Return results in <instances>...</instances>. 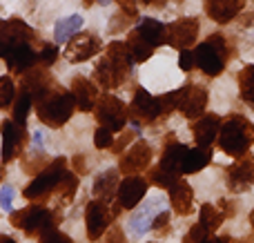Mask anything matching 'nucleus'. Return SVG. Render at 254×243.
<instances>
[{"mask_svg": "<svg viewBox=\"0 0 254 243\" xmlns=\"http://www.w3.org/2000/svg\"><path fill=\"white\" fill-rule=\"evenodd\" d=\"M131 65H134V61H131V56H129V52H127L125 43L114 40V43L107 47L105 56L98 61L96 69H94L96 83L101 85L103 89L121 87V85H123V80L127 78V74H129Z\"/></svg>", "mask_w": 254, "mask_h": 243, "instance_id": "1", "label": "nucleus"}, {"mask_svg": "<svg viewBox=\"0 0 254 243\" xmlns=\"http://www.w3.org/2000/svg\"><path fill=\"white\" fill-rule=\"evenodd\" d=\"M219 147L232 159L248 154L254 143V125L243 116H230L219 129Z\"/></svg>", "mask_w": 254, "mask_h": 243, "instance_id": "2", "label": "nucleus"}, {"mask_svg": "<svg viewBox=\"0 0 254 243\" xmlns=\"http://www.w3.org/2000/svg\"><path fill=\"white\" fill-rule=\"evenodd\" d=\"M74 110H76L74 94L61 87H54L43 101L36 103L40 123H45L47 127H63L71 119Z\"/></svg>", "mask_w": 254, "mask_h": 243, "instance_id": "3", "label": "nucleus"}, {"mask_svg": "<svg viewBox=\"0 0 254 243\" xmlns=\"http://www.w3.org/2000/svg\"><path fill=\"white\" fill-rule=\"evenodd\" d=\"M230 58V47H228V38L214 34L207 40H203L196 49H194V65L203 71L205 76H219L225 69Z\"/></svg>", "mask_w": 254, "mask_h": 243, "instance_id": "4", "label": "nucleus"}, {"mask_svg": "<svg viewBox=\"0 0 254 243\" xmlns=\"http://www.w3.org/2000/svg\"><path fill=\"white\" fill-rule=\"evenodd\" d=\"M9 221H11L13 228L25 232L27 237H40L43 232L52 230L56 219H54L52 210L43 208V205H38V203H31V205H27V208L11 212Z\"/></svg>", "mask_w": 254, "mask_h": 243, "instance_id": "5", "label": "nucleus"}, {"mask_svg": "<svg viewBox=\"0 0 254 243\" xmlns=\"http://www.w3.org/2000/svg\"><path fill=\"white\" fill-rule=\"evenodd\" d=\"M67 170V159L61 156V159H54L49 165H45L38 174L34 177V181L25 187V199L27 201H43L56 190L61 177Z\"/></svg>", "mask_w": 254, "mask_h": 243, "instance_id": "6", "label": "nucleus"}, {"mask_svg": "<svg viewBox=\"0 0 254 243\" xmlns=\"http://www.w3.org/2000/svg\"><path fill=\"white\" fill-rule=\"evenodd\" d=\"M174 98V110H179L185 119H198L203 116L207 107V89H203L201 85H183L181 89L172 92Z\"/></svg>", "mask_w": 254, "mask_h": 243, "instance_id": "7", "label": "nucleus"}, {"mask_svg": "<svg viewBox=\"0 0 254 243\" xmlns=\"http://www.w3.org/2000/svg\"><path fill=\"white\" fill-rule=\"evenodd\" d=\"M34 40V29L20 18L0 20V58H7L20 45H29Z\"/></svg>", "mask_w": 254, "mask_h": 243, "instance_id": "8", "label": "nucleus"}, {"mask_svg": "<svg viewBox=\"0 0 254 243\" xmlns=\"http://www.w3.org/2000/svg\"><path fill=\"white\" fill-rule=\"evenodd\" d=\"M94 114H96L98 123H101L103 127L112 129V132H121L127 123L125 103L116 96H110V94L103 96V98H98L96 107H94Z\"/></svg>", "mask_w": 254, "mask_h": 243, "instance_id": "9", "label": "nucleus"}, {"mask_svg": "<svg viewBox=\"0 0 254 243\" xmlns=\"http://www.w3.org/2000/svg\"><path fill=\"white\" fill-rule=\"evenodd\" d=\"M101 52V38L92 31H78L65 43L63 56L69 62H85Z\"/></svg>", "mask_w": 254, "mask_h": 243, "instance_id": "10", "label": "nucleus"}, {"mask_svg": "<svg viewBox=\"0 0 254 243\" xmlns=\"http://www.w3.org/2000/svg\"><path fill=\"white\" fill-rule=\"evenodd\" d=\"M198 38V20L196 18H179L165 27V45L174 49H190Z\"/></svg>", "mask_w": 254, "mask_h": 243, "instance_id": "11", "label": "nucleus"}, {"mask_svg": "<svg viewBox=\"0 0 254 243\" xmlns=\"http://www.w3.org/2000/svg\"><path fill=\"white\" fill-rule=\"evenodd\" d=\"M112 210L107 205V201H89L87 210H85V226H87V239L89 241H96L98 237H103L107 232L112 223Z\"/></svg>", "mask_w": 254, "mask_h": 243, "instance_id": "12", "label": "nucleus"}, {"mask_svg": "<svg viewBox=\"0 0 254 243\" xmlns=\"http://www.w3.org/2000/svg\"><path fill=\"white\" fill-rule=\"evenodd\" d=\"M152 154H154V150L149 147L147 141H136L134 145H129L127 152H121L119 172L127 174V177L143 172V170H147L149 163H152Z\"/></svg>", "mask_w": 254, "mask_h": 243, "instance_id": "13", "label": "nucleus"}, {"mask_svg": "<svg viewBox=\"0 0 254 243\" xmlns=\"http://www.w3.org/2000/svg\"><path fill=\"white\" fill-rule=\"evenodd\" d=\"M147 185L149 183L145 181L143 177H138V174L125 177L123 181L119 183V190H116V201H119V205L123 210H134L136 205L145 199V194H147Z\"/></svg>", "mask_w": 254, "mask_h": 243, "instance_id": "14", "label": "nucleus"}, {"mask_svg": "<svg viewBox=\"0 0 254 243\" xmlns=\"http://www.w3.org/2000/svg\"><path fill=\"white\" fill-rule=\"evenodd\" d=\"M0 134H2V152H0V159L2 163H9L13 161L20 150L27 143V129L16 125L13 121H2L0 123Z\"/></svg>", "mask_w": 254, "mask_h": 243, "instance_id": "15", "label": "nucleus"}, {"mask_svg": "<svg viewBox=\"0 0 254 243\" xmlns=\"http://www.w3.org/2000/svg\"><path fill=\"white\" fill-rule=\"evenodd\" d=\"M250 185H254V159L250 154H243L228 168V187L232 192H246Z\"/></svg>", "mask_w": 254, "mask_h": 243, "instance_id": "16", "label": "nucleus"}, {"mask_svg": "<svg viewBox=\"0 0 254 243\" xmlns=\"http://www.w3.org/2000/svg\"><path fill=\"white\" fill-rule=\"evenodd\" d=\"M131 114H134L136 121H143V123H152L161 116V103H158L156 96L147 92L143 87H136L134 92V101L129 105Z\"/></svg>", "mask_w": 254, "mask_h": 243, "instance_id": "17", "label": "nucleus"}, {"mask_svg": "<svg viewBox=\"0 0 254 243\" xmlns=\"http://www.w3.org/2000/svg\"><path fill=\"white\" fill-rule=\"evenodd\" d=\"M54 87H56V83H54L52 76L45 69H34V67H31L29 71L22 74V89H27V92L31 94L34 103L43 101Z\"/></svg>", "mask_w": 254, "mask_h": 243, "instance_id": "18", "label": "nucleus"}, {"mask_svg": "<svg viewBox=\"0 0 254 243\" xmlns=\"http://www.w3.org/2000/svg\"><path fill=\"white\" fill-rule=\"evenodd\" d=\"M246 0H205V11L219 25H228L241 13Z\"/></svg>", "mask_w": 254, "mask_h": 243, "instance_id": "19", "label": "nucleus"}, {"mask_svg": "<svg viewBox=\"0 0 254 243\" xmlns=\"http://www.w3.org/2000/svg\"><path fill=\"white\" fill-rule=\"evenodd\" d=\"M185 154H188V145L176 143L174 134H170V136L165 138V150H163V154H161V163H158V168H163V170H167V172L181 177V168H183Z\"/></svg>", "mask_w": 254, "mask_h": 243, "instance_id": "20", "label": "nucleus"}, {"mask_svg": "<svg viewBox=\"0 0 254 243\" xmlns=\"http://www.w3.org/2000/svg\"><path fill=\"white\" fill-rule=\"evenodd\" d=\"M71 94H74L76 107H80V112H94V107L98 103V87L92 80L76 76L71 80Z\"/></svg>", "mask_w": 254, "mask_h": 243, "instance_id": "21", "label": "nucleus"}, {"mask_svg": "<svg viewBox=\"0 0 254 243\" xmlns=\"http://www.w3.org/2000/svg\"><path fill=\"white\" fill-rule=\"evenodd\" d=\"M219 129H221V119L216 114L198 116V121L192 127L196 145L198 147H210L212 143H214V138L219 136Z\"/></svg>", "mask_w": 254, "mask_h": 243, "instance_id": "22", "label": "nucleus"}, {"mask_svg": "<svg viewBox=\"0 0 254 243\" xmlns=\"http://www.w3.org/2000/svg\"><path fill=\"white\" fill-rule=\"evenodd\" d=\"M7 65H9V71L16 76H22L25 71H29L31 67L38 62V54L31 49V45H20V47H16L11 54H9L7 58Z\"/></svg>", "mask_w": 254, "mask_h": 243, "instance_id": "23", "label": "nucleus"}, {"mask_svg": "<svg viewBox=\"0 0 254 243\" xmlns=\"http://www.w3.org/2000/svg\"><path fill=\"white\" fill-rule=\"evenodd\" d=\"M116 190H119V172H116V168H110L105 170L103 174H98L96 181H94V196L101 201H114L116 196Z\"/></svg>", "mask_w": 254, "mask_h": 243, "instance_id": "24", "label": "nucleus"}, {"mask_svg": "<svg viewBox=\"0 0 254 243\" xmlns=\"http://www.w3.org/2000/svg\"><path fill=\"white\" fill-rule=\"evenodd\" d=\"M170 199H172V208L176 214H190L192 212V201H194V192L190 187V183L185 181H176V185L170 190Z\"/></svg>", "mask_w": 254, "mask_h": 243, "instance_id": "25", "label": "nucleus"}, {"mask_svg": "<svg viewBox=\"0 0 254 243\" xmlns=\"http://www.w3.org/2000/svg\"><path fill=\"white\" fill-rule=\"evenodd\" d=\"M134 31L138 36H143L152 47H158V45L165 43V25L156 18H143L138 25L134 27Z\"/></svg>", "mask_w": 254, "mask_h": 243, "instance_id": "26", "label": "nucleus"}, {"mask_svg": "<svg viewBox=\"0 0 254 243\" xmlns=\"http://www.w3.org/2000/svg\"><path fill=\"white\" fill-rule=\"evenodd\" d=\"M212 161V147H192L183 159L181 174H196Z\"/></svg>", "mask_w": 254, "mask_h": 243, "instance_id": "27", "label": "nucleus"}, {"mask_svg": "<svg viewBox=\"0 0 254 243\" xmlns=\"http://www.w3.org/2000/svg\"><path fill=\"white\" fill-rule=\"evenodd\" d=\"M83 22L85 20H83V16H80V13L61 18V20L56 22V27H54V40H56V45H65L71 36L78 34V31L83 29Z\"/></svg>", "mask_w": 254, "mask_h": 243, "instance_id": "28", "label": "nucleus"}, {"mask_svg": "<svg viewBox=\"0 0 254 243\" xmlns=\"http://www.w3.org/2000/svg\"><path fill=\"white\" fill-rule=\"evenodd\" d=\"M125 47H127V52H129V56H131V61H134V62H145L147 58H152L154 49H156V47H152V45H149L143 36L136 34L134 29H131L129 36H127Z\"/></svg>", "mask_w": 254, "mask_h": 243, "instance_id": "29", "label": "nucleus"}, {"mask_svg": "<svg viewBox=\"0 0 254 243\" xmlns=\"http://www.w3.org/2000/svg\"><path fill=\"white\" fill-rule=\"evenodd\" d=\"M31 103H34V98H31V94L27 92V89L16 92V98H13V119H11L16 125H20V127L27 125V116H29Z\"/></svg>", "mask_w": 254, "mask_h": 243, "instance_id": "30", "label": "nucleus"}, {"mask_svg": "<svg viewBox=\"0 0 254 243\" xmlns=\"http://www.w3.org/2000/svg\"><path fill=\"white\" fill-rule=\"evenodd\" d=\"M154 203H156V199H154ZM154 203H149V205H145L143 210H138L136 214H131V219H129V228H131V232L134 235H145V232H149V228H152V219L156 217V214H152V205Z\"/></svg>", "mask_w": 254, "mask_h": 243, "instance_id": "31", "label": "nucleus"}, {"mask_svg": "<svg viewBox=\"0 0 254 243\" xmlns=\"http://www.w3.org/2000/svg\"><path fill=\"white\" fill-rule=\"evenodd\" d=\"M56 190H58V201H61L63 205L71 203V199H74L76 190H78V179H76V174H74V172H67V170H65V174L61 177V181H58Z\"/></svg>", "mask_w": 254, "mask_h": 243, "instance_id": "32", "label": "nucleus"}, {"mask_svg": "<svg viewBox=\"0 0 254 243\" xmlns=\"http://www.w3.org/2000/svg\"><path fill=\"white\" fill-rule=\"evenodd\" d=\"M223 221H225V217H223V212H221L219 208H214L212 203H203L201 205V221L198 223H203L210 232L219 230Z\"/></svg>", "mask_w": 254, "mask_h": 243, "instance_id": "33", "label": "nucleus"}, {"mask_svg": "<svg viewBox=\"0 0 254 243\" xmlns=\"http://www.w3.org/2000/svg\"><path fill=\"white\" fill-rule=\"evenodd\" d=\"M239 92L243 101L254 103V65H248L239 71Z\"/></svg>", "mask_w": 254, "mask_h": 243, "instance_id": "34", "label": "nucleus"}, {"mask_svg": "<svg viewBox=\"0 0 254 243\" xmlns=\"http://www.w3.org/2000/svg\"><path fill=\"white\" fill-rule=\"evenodd\" d=\"M181 177H176V174H172V172H167V170H163V168H152V172H149V181H152V185H156V187H163V190H167L170 192L172 187L176 185V181H179Z\"/></svg>", "mask_w": 254, "mask_h": 243, "instance_id": "35", "label": "nucleus"}, {"mask_svg": "<svg viewBox=\"0 0 254 243\" xmlns=\"http://www.w3.org/2000/svg\"><path fill=\"white\" fill-rule=\"evenodd\" d=\"M16 98V85L11 76H0V110H7Z\"/></svg>", "mask_w": 254, "mask_h": 243, "instance_id": "36", "label": "nucleus"}, {"mask_svg": "<svg viewBox=\"0 0 254 243\" xmlns=\"http://www.w3.org/2000/svg\"><path fill=\"white\" fill-rule=\"evenodd\" d=\"M94 145L98 147V150H110V147H114V132L107 127H96V132H94Z\"/></svg>", "mask_w": 254, "mask_h": 243, "instance_id": "37", "label": "nucleus"}, {"mask_svg": "<svg viewBox=\"0 0 254 243\" xmlns=\"http://www.w3.org/2000/svg\"><path fill=\"white\" fill-rule=\"evenodd\" d=\"M38 243H74V241H71L65 232H58L56 228H52V230L43 232V235L38 237Z\"/></svg>", "mask_w": 254, "mask_h": 243, "instance_id": "38", "label": "nucleus"}, {"mask_svg": "<svg viewBox=\"0 0 254 243\" xmlns=\"http://www.w3.org/2000/svg\"><path fill=\"white\" fill-rule=\"evenodd\" d=\"M149 230L165 235V232L170 230V212H167V210H161V212L152 219V228H149Z\"/></svg>", "mask_w": 254, "mask_h": 243, "instance_id": "39", "label": "nucleus"}, {"mask_svg": "<svg viewBox=\"0 0 254 243\" xmlns=\"http://www.w3.org/2000/svg\"><path fill=\"white\" fill-rule=\"evenodd\" d=\"M56 58H58V45H45V47L40 49V54H38V61L43 62L45 67L54 65Z\"/></svg>", "mask_w": 254, "mask_h": 243, "instance_id": "40", "label": "nucleus"}, {"mask_svg": "<svg viewBox=\"0 0 254 243\" xmlns=\"http://www.w3.org/2000/svg\"><path fill=\"white\" fill-rule=\"evenodd\" d=\"M43 168H45V156H27L25 165H22V170H25L27 174H36Z\"/></svg>", "mask_w": 254, "mask_h": 243, "instance_id": "41", "label": "nucleus"}, {"mask_svg": "<svg viewBox=\"0 0 254 243\" xmlns=\"http://www.w3.org/2000/svg\"><path fill=\"white\" fill-rule=\"evenodd\" d=\"M210 235H212V232L207 230V228L203 226V223H196V226H192V230H190L188 239L192 241V243H201V241H205Z\"/></svg>", "mask_w": 254, "mask_h": 243, "instance_id": "42", "label": "nucleus"}, {"mask_svg": "<svg viewBox=\"0 0 254 243\" xmlns=\"http://www.w3.org/2000/svg\"><path fill=\"white\" fill-rule=\"evenodd\" d=\"M179 67L181 71H192L194 67V52H190V49H181L179 54Z\"/></svg>", "mask_w": 254, "mask_h": 243, "instance_id": "43", "label": "nucleus"}, {"mask_svg": "<svg viewBox=\"0 0 254 243\" xmlns=\"http://www.w3.org/2000/svg\"><path fill=\"white\" fill-rule=\"evenodd\" d=\"M13 194H16V190H13V185H4L2 190H0V205H2V210H11V203H13Z\"/></svg>", "mask_w": 254, "mask_h": 243, "instance_id": "44", "label": "nucleus"}, {"mask_svg": "<svg viewBox=\"0 0 254 243\" xmlns=\"http://www.w3.org/2000/svg\"><path fill=\"white\" fill-rule=\"evenodd\" d=\"M105 243H127L123 228H121V226L110 228V230H107V237H105Z\"/></svg>", "mask_w": 254, "mask_h": 243, "instance_id": "45", "label": "nucleus"}, {"mask_svg": "<svg viewBox=\"0 0 254 243\" xmlns=\"http://www.w3.org/2000/svg\"><path fill=\"white\" fill-rule=\"evenodd\" d=\"M125 20H134V18H129V16H127V13H123V11H121L119 13V18H112V25H110V34H119V31L121 29H123V27H127V25H129V22H125Z\"/></svg>", "mask_w": 254, "mask_h": 243, "instance_id": "46", "label": "nucleus"}, {"mask_svg": "<svg viewBox=\"0 0 254 243\" xmlns=\"http://www.w3.org/2000/svg\"><path fill=\"white\" fill-rule=\"evenodd\" d=\"M87 159H85L83 154H76L74 159H71V168H74V172L76 174H80V177H83V174H87Z\"/></svg>", "mask_w": 254, "mask_h": 243, "instance_id": "47", "label": "nucleus"}, {"mask_svg": "<svg viewBox=\"0 0 254 243\" xmlns=\"http://www.w3.org/2000/svg\"><path fill=\"white\" fill-rule=\"evenodd\" d=\"M131 136H134V134H131V132H125V134H123V136H121V138H119V141H116V147H112V150H114V152H116V154H121V152H123V150H125V145H127V143H129V141H131Z\"/></svg>", "mask_w": 254, "mask_h": 243, "instance_id": "48", "label": "nucleus"}, {"mask_svg": "<svg viewBox=\"0 0 254 243\" xmlns=\"http://www.w3.org/2000/svg\"><path fill=\"white\" fill-rule=\"evenodd\" d=\"M219 210L223 212V217H225V219L234 217V205L230 203V201H219Z\"/></svg>", "mask_w": 254, "mask_h": 243, "instance_id": "49", "label": "nucleus"}, {"mask_svg": "<svg viewBox=\"0 0 254 243\" xmlns=\"http://www.w3.org/2000/svg\"><path fill=\"white\" fill-rule=\"evenodd\" d=\"M201 243H228V237H207V239Z\"/></svg>", "mask_w": 254, "mask_h": 243, "instance_id": "50", "label": "nucleus"}, {"mask_svg": "<svg viewBox=\"0 0 254 243\" xmlns=\"http://www.w3.org/2000/svg\"><path fill=\"white\" fill-rule=\"evenodd\" d=\"M0 243H18V241L11 239V237H7V235H0Z\"/></svg>", "mask_w": 254, "mask_h": 243, "instance_id": "51", "label": "nucleus"}, {"mask_svg": "<svg viewBox=\"0 0 254 243\" xmlns=\"http://www.w3.org/2000/svg\"><path fill=\"white\" fill-rule=\"evenodd\" d=\"M250 223H252V228H254V210H252V214H250Z\"/></svg>", "mask_w": 254, "mask_h": 243, "instance_id": "52", "label": "nucleus"}, {"mask_svg": "<svg viewBox=\"0 0 254 243\" xmlns=\"http://www.w3.org/2000/svg\"><path fill=\"white\" fill-rule=\"evenodd\" d=\"M0 181H2V170H0Z\"/></svg>", "mask_w": 254, "mask_h": 243, "instance_id": "53", "label": "nucleus"}]
</instances>
